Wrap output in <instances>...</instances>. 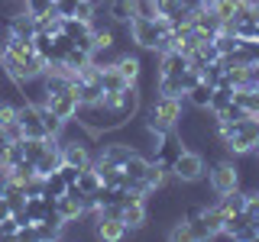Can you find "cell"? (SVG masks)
<instances>
[{
    "instance_id": "9c48e42d",
    "label": "cell",
    "mask_w": 259,
    "mask_h": 242,
    "mask_svg": "<svg viewBox=\"0 0 259 242\" xmlns=\"http://www.w3.org/2000/svg\"><path fill=\"white\" fill-rule=\"evenodd\" d=\"M7 32H10V36H20V39H32L39 32V23L29 10H16L10 20H7Z\"/></svg>"
},
{
    "instance_id": "d4e9b609",
    "label": "cell",
    "mask_w": 259,
    "mask_h": 242,
    "mask_svg": "<svg viewBox=\"0 0 259 242\" xmlns=\"http://www.w3.org/2000/svg\"><path fill=\"white\" fill-rule=\"evenodd\" d=\"M0 58H4V42H0Z\"/></svg>"
},
{
    "instance_id": "ac0fdd59",
    "label": "cell",
    "mask_w": 259,
    "mask_h": 242,
    "mask_svg": "<svg viewBox=\"0 0 259 242\" xmlns=\"http://www.w3.org/2000/svg\"><path fill=\"white\" fill-rule=\"evenodd\" d=\"M101 184H104V181H101V174H97L91 165L81 168V174H78V188L84 191V194H97V191H101Z\"/></svg>"
},
{
    "instance_id": "7402d4cb",
    "label": "cell",
    "mask_w": 259,
    "mask_h": 242,
    "mask_svg": "<svg viewBox=\"0 0 259 242\" xmlns=\"http://www.w3.org/2000/svg\"><path fill=\"white\" fill-rule=\"evenodd\" d=\"M52 0H23V10H29L32 16H42V13H49L52 10Z\"/></svg>"
},
{
    "instance_id": "5bb4252c",
    "label": "cell",
    "mask_w": 259,
    "mask_h": 242,
    "mask_svg": "<svg viewBox=\"0 0 259 242\" xmlns=\"http://www.w3.org/2000/svg\"><path fill=\"white\" fill-rule=\"evenodd\" d=\"M107 16L117 23V26H130V20L136 16L133 0H107Z\"/></svg>"
},
{
    "instance_id": "d6986e66",
    "label": "cell",
    "mask_w": 259,
    "mask_h": 242,
    "mask_svg": "<svg viewBox=\"0 0 259 242\" xmlns=\"http://www.w3.org/2000/svg\"><path fill=\"white\" fill-rule=\"evenodd\" d=\"M39 113H42V126H46V136H62L65 129V119H59L52 110L46 107V103H39Z\"/></svg>"
},
{
    "instance_id": "ffe728a7",
    "label": "cell",
    "mask_w": 259,
    "mask_h": 242,
    "mask_svg": "<svg viewBox=\"0 0 259 242\" xmlns=\"http://www.w3.org/2000/svg\"><path fill=\"white\" fill-rule=\"evenodd\" d=\"M13 119H16V103H10V100L0 97V129H7Z\"/></svg>"
},
{
    "instance_id": "2e32d148",
    "label": "cell",
    "mask_w": 259,
    "mask_h": 242,
    "mask_svg": "<svg viewBox=\"0 0 259 242\" xmlns=\"http://www.w3.org/2000/svg\"><path fill=\"white\" fill-rule=\"evenodd\" d=\"M101 84H104V94H110V91H123V87H133L130 81L120 75L113 65H107V68H101Z\"/></svg>"
},
{
    "instance_id": "52a82bcc",
    "label": "cell",
    "mask_w": 259,
    "mask_h": 242,
    "mask_svg": "<svg viewBox=\"0 0 259 242\" xmlns=\"http://www.w3.org/2000/svg\"><path fill=\"white\" fill-rule=\"evenodd\" d=\"M94 236L104 239V242H120L130 236V229L123 226L120 216H97L94 213Z\"/></svg>"
},
{
    "instance_id": "44dd1931",
    "label": "cell",
    "mask_w": 259,
    "mask_h": 242,
    "mask_svg": "<svg viewBox=\"0 0 259 242\" xmlns=\"http://www.w3.org/2000/svg\"><path fill=\"white\" fill-rule=\"evenodd\" d=\"M165 236L168 239H191V229H188V220H185V216H178V220H175V226H172V229H168L165 232Z\"/></svg>"
},
{
    "instance_id": "8992f818",
    "label": "cell",
    "mask_w": 259,
    "mask_h": 242,
    "mask_svg": "<svg viewBox=\"0 0 259 242\" xmlns=\"http://www.w3.org/2000/svg\"><path fill=\"white\" fill-rule=\"evenodd\" d=\"M46 107L55 113L59 119H75L78 116V110H81V100H78V94H75V87H68V91H62V94H52L46 100Z\"/></svg>"
},
{
    "instance_id": "7c38bea8",
    "label": "cell",
    "mask_w": 259,
    "mask_h": 242,
    "mask_svg": "<svg viewBox=\"0 0 259 242\" xmlns=\"http://www.w3.org/2000/svg\"><path fill=\"white\" fill-rule=\"evenodd\" d=\"M91 62H94V52H88V48H81V45H71L68 55H65V62H62V68L68 71V75H78V71L88 68Z\"/></svg>"
},
{
    "instance_id": "5b68a950",
    "label": "cell",
    "mask_w": 259,
    "mask_h": 242,
    "mask_svg": "<svg viewBox=\"0 0 259 242\" xmlns=\"http://www.w3.org/2000/svg\"><path fill=\"white\" fill-rule=\"evenodd\" d=\"M120 220L130 232L133 229H143L149 223V197L146 194H130V197L120 204Z\"/></svg>"
},
{
    "instance_id": "ba28073f",
    "label": "cell",
    "mask_w": 259,
    "mask_h": 242,
    "mask_svg": "<svg viewBox=\"0 0 259 242\" xmlns=\"http://www.w3.org/2000/svg\"><path fill=\"white\" fill-rule=\"evenodd\" d=\"M136 152H140V149H136L133 142H104V145H101V152H97L94 158H104V161H110V165L123 168L126 161L136 155Z\"/></svg>"
},
{
    "instance_id": "603a6c76",
    "label": "cell",
    "mask_w": 259,
    "mask_h": 242,
    "mask_svg": "<svg viewBox=\"0 0 259 242\" xmlns=\"http://www.w3.org/2000/svg\"><path fill=\"white\" fill-rule=\"evenodd\" d=\"M198 81H201V71H198V68H191V65H188V71L182 75V87H185V94H188L191 87L198 84Z\"/></svg>"
},
{
    "instance_id": "484cf974",
    "label": "cell",
    "mask_w": 259,
    "mask_h": 242,
    "mask_svg": "<svg viewBox=\"0 0 259 242\" xmlns=\"http://www.w3.org/2000/svg\"><path fill=\"white\" fill-rule=\"evenodd\" d=\"M0 75H4V65H0Z\"/></svg>"
},
{
    "instance_id": "cb8c5ba5",
    "label": "cell",
    "mask_w": 259,
    "mask_h": 242,
    "mask_svg": "<svg viewBox=\"0 0 259 242\" xmlns=\"http://www.w3.org/2000/svg\"><path fill=\"white\" fill-rule=\"evenodd\" d=\"M253 158H259V145H256V152H253Z\"/></svg>"
},
{
    "instance_id": "9a60e30c",
    "label": "cell",
    "mask_w": 259,
    "mask_h": 242,
    "mask_svg": "<svg viewBox=\"0 0 259 242\" xmlns=\"http://www.w3.org/2000/svg\"><path fill=\"white\" fill-rule=\"evenodd\" d=\"M230 103H233V84H230V81H224V84H217L214 94H210V107H207V113L214 116V113H221L224 107H230Z\"/></svg>"
},
{
    "instance_id": "4fadbf2b",
    "label": "cell",
    "mask_w": 259,
    "mask_h": 242,
    "mask_svg": "<svg viewBox=\"0 0 259 242\" xmlns=\"http://www.w3.org/2000/svg\"><path fill=\"white\" fill-rule=\"evenodd\" d=\"M210 94H214V84H207V81L201 78L198 84H194L191 91L185 94V100H188V107H194V110H204V113H207V107H210Z\"/></svg>"
},
{
    "instance_id": "e0dca14e",
    "label": "cell",
    "mask_w": 259,
    "mask_h": 242,
    "mask_svg": "<svg viewBox=\"0 0 259 242\" xmlns=\"http://www.w3.org/2000/svg\"><path fill=\"white\" fill-rule=\"evenodd\" d=\"M42 194H46V197H62V194H68V181L62 177V171L46 174V181H42Z\"/></svg>"
},
{
    "instance_id": "6da1fadb",
    "label": "cell",
    "mask_w": 259,
    "mask_h": 242,
    "mask_svg": "<svg viewBox=\"0 0 259 242\" xmlns=\"http://www.w3.org/2000/svg\"><path fill=\"white\" fill-rule=\"evenodd\" d=\"M182 97H162L156 94V100L143 107V123L149 129H162V133H175L178 123H182Z\"/></svg>"
},
{
    "instance_id": "3957f363",
    "label": "cell",
    "mask_w": 259,
    "mask_h": 242,
    "mask_svg": "<svg viewBox=\"0 0 259 242\" xmlns=\"http://www.w3.org/2000/svg\"><path fill=\"white\" fill-rule=\"evenodd\" d=\"M207 158L201 155V152H194V149H182L178 152V158L172 161V177L178 184H198V181H204L207 177Z\"/></svg>"
},
{
    "instance_id": "7a4b0ae2",
    "label": "cell",
    "mask_w": 259,
    "mask_h": 242,
    "mask_svg": "<svg viewBox=\"0 0 259 242\" xmlns=\"http://www.w3.org/2000/svg\"><path fill=\"white\" fill-rule=\"evenodd\" d=\"M168 29H172V23H168L165 16H136V20H130V26H126L130 39H133L143 52H156L159 39L165 36Z\"/></svg>"
},
{
    "instance_id": "30bf717a",
    "label": "cell",
    "mask_w": 259,
    "mask_h": 242,
    "mask_svg": "<svg viewBox=\"0 0 259 242\" xmlns=\"http://www.w3.org/2000/svg\"><path fill=\"white\" fill-rule=\"evenodd\" d=\"M113 68H117L133 87H140V78H143V58H140V55H133V52H120V55H117V62H113Z\"/></svg>"
},
{
    "instance_id": "277c9868",
    "label": "cell",
    "mask_w": 259,
    "mask_h": 242,
    "mask_svg": "<svg viewBox=\"0 0 259 242\" xmlns=\"http://www.w3.org/2000/svg\"><path fill=\"white\" fill-rule=\"evenodd\" d=\"M207 184H210V191H214L217 197L237 191L240 188V158H230V155H227L221 161H214V165L207 168Z\"/></svg>"
},
{
    "instance_id": "8fae6325",
    "label": "cell",
    "mask_w": 259,
    "mask_h": 242,
    "mask_svg": "<svg viewBox=\"0 0 259 242\" xmlns=\"http://www.w3.org/2000/svg\"><path fill=\"white\" fill-rule=\"evenodd\" d=\"M249 204V191L246 188H237L230 194H224V197H217V210H221L224 216H233V213H243Z\"/></svg>"
}]
</instances>
